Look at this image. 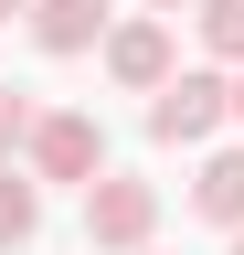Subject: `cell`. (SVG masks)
<instances>
[{"label": "cell", "mask_w": 244, "mask_h": 255, "mask_svg": "<svg viewBox=\"0 0 244 255\" xmlns=\"http://www.w3.org/2000/svg\"><path fill=\"white\" fill-rule=\"evenodd\" d=\"M223 117H234V75H223V64H180V75L149 96V138H160V149H202Z\"/></svg>", "instance_id": "6da1fadb"}, {"label": "cell", "mask_w": 244, "mask_h": 255, "mask_svg": "<svg viewBox=\"0 0 244 255\" xmlns=\"http://www.w3.org/2000/svg\"><path fill=\"white\" fill-rule=\"evenodd\" d=\"M149 234H160V181L106 170L96 191H85V245L96 255H149Z\"/></svg>", "instance_id": "7a4b0ae2"}, {"label": "cell", "mask_w": 244, "mask_h": 255, "mask_svg": "<svg viewBox=\"0 0 244 255\" xmlns=\"http://www.w3.org/2000/svg\"><path fill=\"white\" fill-rule=\"evenodd\" d=\"M21 170H32V181H75V191H96V181H106V128L85 117V107H43Z\"/></svg>", "instance_id": "3957f363"}, {"label": "cell", "mask_w": 244, "mask_h": 255, "mask_svg": "<svg viewBox=\"0 0 244 255\" xmlns=\"http://www.w3.org/2000/svg\"><path fill=\"white\" fill-rule=\"evenodd\" d=\"M180 75V43H170V21H149V11H128L106 32V85H128V96H160Z\"/></svg>", "instance_id": "277c9868"}, {"label": "cell", "mask_w": 244, "mask_h": 255, "mask_svg": "<svg viewBox=\"0 0 244 255\" xmlns=\"http://www.w3.org/2000/svg\"><path fill=\"white\" fill-rule=\"evenodd\" d=\"M106 32H117L106 0H32V43L53 64H64V53H106Z\"/></svg>", "instance_id": "5b68a950"}, {"label": "cell", "mask_w": 244, "mask_h": 255, "mask_svg": "<svg viewBox=\"0 0 244 255\" xmlns=\"http://www.w3.org/2000/svg\"><path fill=\"white\" fill-rule=\"evenodd\" d=\"M191 213L223 223V234H244V149H212L202 170H191Z\"/></svg>", "instance_id": "8992f818"}, {"label": "cell", "mask_w": 244, "mask_h": 255, "mask_svg": "<svg viewBox=\"0 0 244 255\" xmlns=\"http://www.w3.org/2000/svg\"><path fill=\"white\" fill-rule=\"evenodd\" d=\"M43 234V181L32 170H0V255H21Z\"/></svg>", "instance_id": "52a82bcc"}, {"label": "cell", "mask_w": 244, "mask_h": 255, "mask_svg": "<svg viewBox=\"0 0 244 255\" xmlns=\"http://www.w3.org/2000/svg\"><path fill=\"white\" fill-rule=\"evenodd\" d=\"M191 21H202V53H212V64H234V75H244V0H202Z\"/></svg>", "instance_id": "ba28073f"}, {"label": "cell", "mask_w": 244, "mask_h": 255, "mask_svg": "<svg viewBox=\"0 0 244 255\" xmlns=\"http://www.w3.org/2000/svg\"><path fill=\"white\" fill-rule=\"evenodd\" d=\"M32 128H43V107L21 85H0V170H21V149H32Z\"/></svg>", "instance_id": "9c48e42d"}, {"label": "cell", "mask_w": 244, "mask_h": 255, "mask_svg": "<svg viewBox=\"0 0 244 255\" xmlns=\"http://www.w3.org/2000/svg\"><path fill=\"white\" fill-rule=\"evenodd\" d=\"M138 11H149V21H180V11H202V0H138Z\"/></svg>", "instance_id": "30bf717a"}, {"label": "cell", "mask_w": 244, "mask_h": 255, "mask_svg": "<svg viewBox=\"0 0 244 255\" xmlns=\"http://www.w3.org/2000/svg\"><path fill=\"white\" fill-rule=\"evenodd\" d=\"M0 21H32V0H0Z\"/></svg>", "instance_id": "8fae6325"}, {"label": "cell", "mask_w": 244, "mask_h": 255, "mask_svg": "<svg viewBox=\"0 0 244 255\" xmlns=\"http://www.w3.org/2000/svg\"><path fill=\"white\" fill-rule=\"evenodd\" d=\"M234 117H244V75H234Z\"/></svg>", "instance_id": "7c38bea8"}, {"label": "cell", "mask_w": 244, "mask_h": 255, "mask_svg": "<svg viewBox=\"0 0 244 255\" xmlns=\"http://www.w3.org/2000/svg\"><path fill=\"white\" fill-rule=\"evenodd\" d=\"M234 255H244V234H234Z\"/></svg>", "instance_id": "4fadbf2b"}]
</instances>
